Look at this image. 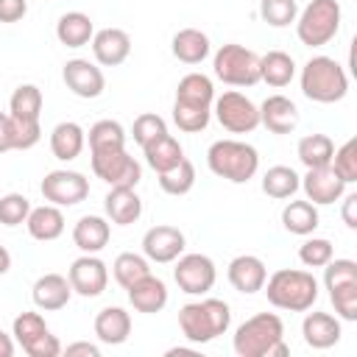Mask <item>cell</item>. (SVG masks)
I'll list each match as a JSON object with an SVG mask.
<instances>
[{
    "label": "cell",
    "mask_w": 357,
    "mask_h": 357,
    "mask_svg": "<svg viewBox=\"0 0 357 357\" xmlns=\"http://www.w3.org/2000/svg\"><path fill=\"white\" fill-rule=\"evenodd\" d=\"M343 223L349 226V229H357V192H349V195H343Z\"/></svg>",
    "instance_id": "f907efd6"
},
{
    "label": "cell",
    "mask_w": 357,
    "mask_h": 357,
    "mask_svg": "<svg viewBox=\"0 0 357 357\" xmlns=\"http://www.w3.org/2000/svg\"><path fill=\"white\" fill-rule=\"evenodd\" d=\"M112 273H114V282H117L123 290H128L134 282H139L142 276L151 273V262H148L145 254L123 251V254L114 257V262H112Z\"/></svg>",
    "instance_id": "8d00e7d4"
},
{
    "label": "cell",
    "mask_w": 357,
    "mask_h": 357,
    "mask_svg": "<svg viewBox=\"0 0 357 357\" xmlns=\"http://www.w3.org/2000/svg\"><path fill=\"white\" fill-rule=\"evenodd\" d=\"M8 151H17V142H14V120H11V114H3L0 112V153H8Z\"/></svg>",
    "instance_id": "681fc988"
},
{
    "label": "cell",
    "mask_w": 357,
    "mask_h": 357,
    "mask_svg": "<svg viewBox=\"0 0 357 357\" xmlns=\"http://www.w3.org/2000/svg\"><path fill=\"white\" fill-rule=\"evenodd\" d=\"M11 271V254L6 245H0V276H6Z\"/></svg>",
    "instance_id": "db71d44e"
},
{
    "label": "cell",
    "mask_w": 357,
    "mask_h": 357,
    "mask_svg": "<svg viewBox=\"0 0 357 357\" xmlns=\"http://www.w3.org/2000/svg\"><path fill=\"white\" fill-rule=\"evenodd\" d=\"M173 279L187 296H206L215 287L218 268L206 254H181L173 268Z\"/></svg>",
    "instance_id": "8fae6325"
},
{
    "label": "cell",
    "mask_w": 357,
    "mask_h": 357,
    "mask_svg": "<svg viewBox=\"0 0 357 357\" xmlns=\"http://www.w3.org/2000/svg\"><path fill=\"white\" fill-rule=\"evenodd\" d=\"M237 357H287L290 346L284 343V324L276 312H257L234 329L231 337Z\"/></svg>",
    "instance_id": "6da1fadb"
},
{
    "label": "cell",
    "mask_w": 357,
    "mask_h": 357,
    "mask_svg": "<svg viewBox=\"0 0 357 357\" xmlns=\"http://www.w3.org/2000/svg\"><path fill=\"white\" fill-rule=\"evenodd\" d=\"M298 162L310 170V167H324V165H332V156H335V142L326 137V134H307L298 139Z\"/></svg>",
    "instance_id": "d590c367"
},
{
    "label": "cell",
    "mask_w": 357,
    "mask_h": 357,
    "mask_svg": "<svg viewBox=\"0 0 357 357\" xmlns=\"http://www.w3.org/2000/svg\"><path fill=\"white\" fill-rule=\"evenodd\" d=\"M28 234L39 243H50V240H59L64 234V215H61V206L56 204H42V206H31L28 212Z\"/></svg>",
    "instance_id": "d4e9b609"
},
{
    "label": "cell",
    "mask_w": 357,
    "mask_h": 357,
    "mask_svg": "<svg viewBox=\"0 0 357 357\" xmlns=\"http://www.w3.org/2000/svg\"><path fill=\"white\" fill-rule=\"evenodd\" d=\"M89 151L126 148V128L117 120H98L89 126Z\"/></svg>",
    "instance_id": "f35d334b"
},
{
    "label": "cell",
    "mask_w": 357,
    "mask_h": 357,
    "mask_svg": "<svg viewBox=\"0 0 357 357\" xmlns=\"http://www.w3.org/2000/svg\"><path fill=\"white\" fill-rule=\"evenodd\" d=\"M61 78L67 84V89L75 95V98H84V100H92V98H100L103 89H106V75L98 64H92L89 59H70L61 70Z\"/></svg>",
    "instance_id": "9a60e30c"
},
{
    "label": "cell",
    "mask_w": 357,
    "mask_h": 357,
    "mask_svg": "<svg viewBox=\"0 0 357 357\" xmlns=\"http://www.w3.org/2000/svg\"><path fill=\"white\" fill-rule=\"evenodd\" d=\"M259 17L271 28H287L298 17V3L296 0H259Z\"/></svg>",
    "instance_id": "ab89813d"
},
{
    "label": "cell",
    "mask_w": 357,
    "mask_h": 357,
    "mask_svg": "<svg viewBox=\"0 0 357 357\" xmlns=\"http://www.w3.org/2000/svg\"><path fill=\"white\" fill-rule=\"evenodd\" d=\"M61 351H67V357H73V354H86V357H100V349L95 346V343H86V340H81V343H70L67 349H61Z\"/></svg>",
    "instance_id": "816d5d0a"
},
{
    "label": "cell",
    "mask_w": 357,
    "mask_h": 357,
    "mask_svg": "<svg viewBox=\"0 0 357 357\" xmlns=\"http://www.w3.org/2000/svg\"><path fill=\"white\" fill-rule=\"evenodd\" d=\"M184 248H187V237L176 226L159 223L142 234V254L148 257V262H159V265L176 262L184 254Z\"/></svg>",
    "instance_id": "5bb4252c"
},
{
    "label": "cell",
    "mask_w": 357,
    "mask_h": 357,
    "mask_svg": "<svg viewBox=\"0 0 357 357\" xmlns=\"http://www.w3.org/2000/svg\"><path fill=\"white\" fill-rule=\"evenodd\" d=\"M156 176H159L162 192H167V195H187L195 187V165L187 156L176 167H170L165 173H156Z\"/></svg>",
    "instance_id": "74e56055"
},
{
    "label": "cell",
    "mask_w": 357,
    "mask_h": 357,
    "mask_svg": "<svg viewBox=\"0 0 357 357\" xmlns=\"http://www.w3.org/2000/svg\"><path fill=\"white\" fill-rule=\"evenodd\" d=\"M332 167H335V173H337L346 184H354V181H357V139H346V142L335 151Z\"/></svg>",
    "instance_id": "bcb514c9"
},
{
    "label": "cell",
    "mask_w": 357,
    "mask_h": 357,
    "mask_svg": "<svg viewBox=\"0 0 357 357\" xmlns=\"http://www.w3.org/2000/svg\"><path fill=\"white\" fill-rule=\"evenodd\" d=\"M39 192L47 204L56 206H75L89 195V178L78 170H50L42 184Z\"/></svg>",
    "instance_id": "7c38bea8"
},
{
    "label": "cell",
    "mask_w": 357,
    "mask_h": 357,
    "mask_svg": "<svg viewBox=\"0 0 357 357\" xmlns=\"http://www.w3.org/2000/svg\"><path fill=\"white\" fill-rule=\"evenodd\" d=\"M142 153H145V165L153 173H165L184 159V148L178 145V139L173 134H162V137L151 139L148 145H142Z\"/></svg>",
    "instance_id": "f546056e"
},
{
    "label": "cell",
    "mask_w": 357,
    "mask_h": 357,
    "mask_svg": "<svg viewBox=\"0 0 357 357\" xmlns=\"http://www.w3.org/2000/svg\"><path fill=\"white\" fill-rule=\"evenodd\" d=\"M126 293H128V304L137 312H145V315L162 312L165 304H167V284L159 276H153V273H148L139 282H134Z\"/></svg>",
    "instance_id": "cb8c5ba5"
},
{
    "label": "cell",
    "mask_w": 357,
    "mask_h": 357,
    "mask_svg": "<svg viewBox=\"0 0 357 357\" xmlns=\"http://www.w3.org/2000/svg\"><path fill=\"white\" fill-rule=\"evenodd\" d=\"M11 354H14V340L0 329V357H11Z\"/></svg>",
    "instance_id": "f5cc1de1"
},
{
    "label": "cell",
    "mask_w": 357,
    "mask_h": 357,
    "mask_svg": "<svg viewBox=\"0 0 357 357\" xmlns=\"http://www.w3.org/2000/svg\"><path fill=\"white\" fill-rule=\"evenodd\" d=\"M268 301L276 310L287 312H307L318 301V279L310 271L298 268H279L262 284Z\"/></svg>",
    "instance_id": "7a4b0ae2"
},
{
    "label": "cell",
    "mask_w": 357,
    "mask_h": 357,
    "mask_svg": "<svg viewBox=\"0 0 357 357\" xmlns=\"http://www.w3.org/2000/svg\"><path fill=\"white\" fill-rule=\"evenodd\" d=\"M109 237H112V226L100 215H84L73 226V243H75V248L81 254H98V251H103L109 245Z\"/></svg>",
    "instance_id": "603a6c76"
},
{
    "label": "cell",
    "mask_w": 357,
    "mask_h": 357,
    "mask_svg": "<svg viewBox=\"0 0 357 357\" xmlns=\"http://www.w3.org/2000/svg\"><path fill=\"white\" fill-rule=\"evenodd\" d=\"M296 78V61L290 53L284 50H268L265 56H259V81H265L273 89L287 86Z\"/></svg>",
    "instance_id": "1f68e13d"
},
{
    "label": "cell",
    "mask_w": 357,
    "mask_h": 357,
    "mask_svg": "<svg viewBox=\"0 0 357 357\" xmlns=\"http://www.w3.org/2000/svg\"><path fill=\"white\" fill-rule=\"evenodd\" d=\"M340 3L337 0H310L296 17V36L307 47L329 45L340 31Z\"/></svg>",
    "instance_id": "8992f818"
},
{
    "label": "cell",
    "mask_w": 357,
    "mask_h": 357,
    "mask_svg": "<svg viewBox=\"0 0 357 357\" xmlns=\"http://www.w3.org/2000/svg\"><path fill=\"white\" fill-rule=\"evenodd\" d=\"M229 324H231V310L220 298L190 301L178 310V329H181L184 340H190L192 346L215 340L218 335H223L229 329Z\"/></svg>",
    "instance_id": "3957f363"
},
{
    "label": "cell",
    "mask_w": 357,
    "mask_h": 357,
    "mask_svg": "<svg viewBox=\"0 0 357 357\" xmlns=\"http://www.w3.org/2000/svg\"><path fill=\"white\" fill-rule=\"evenodd\" d=\"M226 276H229V282H231V287H234L237 293L251 296V293H259V290H262V284H265V279H268V268H265V262H262L259 257H254V254H240V257H234V259L229 262Z\"/></svg>",
    "instance_id": "d6986e66"
},
{
    "label": "cell",
    "mask_w": 357,
    "mask_h": 357,
    "mask_svg": "<svg viewBox=\"0 0 357 357\" xmlns=\"http://www.w3.org/2000/svg\"><path fill=\"white\" fill-rule=\"evenodd\" d=\"M332 257H335V248H332V243L326 237H307L298 245V259L307 268H324Z\"/></svg>",
    "instance_id": "7bdbcfd3"
},
{
    "label": "cell",
    "mask_w": 357,
    "mask_h": 357,
    "mask_svg": "<svg viewBox=\"0 0 357 357\" xmlns=\"http://www.w3.org/2000/svg\"><path fill=\"white\" fill-rule=\"evenodd\" d=\"M301 92L312 103H337L349 92V75L332 56H312L301 67Z\"/></svg>",
    "instance_id": "277c9868"
},
{
    "label": "cell",
    "mask_w": 357,
    "mask_h": 357,
    "mask_svg": "<svg viewBox=\"0 0 357 357\" xmlns=\"http://www.w3.org/2000/svg\"><path fill=\"white\" fill-rule=\"evenodd\" d=\"M92 36H95V25L84 11H67L56 22V39L64 47H84L92 42Z\"/></svg>",
    "instance_id": "83f0119b"
},
{
    "label": "cell",
    "mask_w": 357,
    "mask_h": 357,
    "mask_svg": "<svg viewBox=\"0 0 357 357\" xmlns=\"http://www.w3.org/2000/svg\"><path fill=\"white\" fill-rule=\"evenodd\" d=\"M92 156V173L106 181L109 187H137L142 178V167L134 156H128L126 148H106V151H89Z\"/></svg>",
    "instance_id": "30bf717a"
},
{
    "label": "cell",
    "mask_w": 357,
    "mask_h": 357,
    "mask_svg": "<svg viewBox=\"0 0 357 357\" xmlns=\"http://www.w3.org/2000/svg\"><path fill=\"white\" fill-rule=\"evenodd\" d=\"M212 114L229 134H251L259 126V106L237 89H229L212 100Z\"/></svg>",
    "instance_id": "9c48e42d"
},
{
    "label": "cell",
    "mask_w": 357,
    "mask_h": 357,
    "mask_svg": "<svg viewBox=\"0 0 357 357\" xmlns=\"http://www.w3.org/2000/svg\"><path fill=\"white\" fill-rule=\"evenodd\" d=\"M329 301L340 321H357V284H346L329 293Z\"/></svg>",
    "instance_id": "7dc6e473"
},
{
    "label": "cell",
    "mask_w": 357,
    "mask_h": 357,
    "mask_svg": "<svg viewBox=\"0 0 357 357\" xmlns=\"http://www.w3.org/2000/svg\"><path fill=\"white\" fill-rule=\"evenodd\" d=\"M42 89L36 84H20L14 92H11V100H8V114L14 120H25V123H39V114H42Z\"/></svg>",
    "instance_id": "836d02e7"
},
{
    "label": "cell",
    "mask_w": 357,
    "mask_h": 357,
    "mask_svg": "<svg viewBox=\"0 0 357 357\" xmlns=\"http://www.w3.org/2000/svg\"><path fill=\"white\" fill-rule=\"evenodd\" d=\"M212 120V109H198V106H184V103H176L173 100V123L187 131V134H198L209 126Z\"/></svg>",
    "instance_id": "b9f144b4"
},
{
    "label": "cell",
    "mask_w": 357,
    "mask_h": 357,
    "mask_svg": "<svg viewBox=\"0 0 357 357\" xmlns=\"http://www.w3.org/2000/svg\"><path fill=\"white\" fill-rule=\"evenodd\" d=\"M298 190H304L307 201H312L315 206H326L346 195V181L335 173L332 165H324V167H310Z\"/></svg>",
    "instance_id": "2e32d148"
},
{
    "label": "cell",
    "mask_w": 357,
    "mask_h": 357,
    "mask_svg": "<svg viewBox=\"0 0 357 357\" xmlns=\"http://www.w3.org/2000/svg\"><path fill=\"white\" fill-rule=\"evenodd\" d=\"M95 335L106 346H120L131 335V315L123 307H103L95 315Z\"/></svg>",
    "instance_id": "484cf974"
},
{
    "label": "cell",
    "mask_w": 357,
    "mask_h": 357,
    "mask_svg": "<svg viewBox=\"0 0 357 357\" xmlns=\"http://www.w3.org/2000/svg\"><path fill=\"white\" fill-rule=\"evenodd\" d=\"M103 212L106 220L114 226H131L142 215V198L137 195L134 187H112L103 198Z\"/></svg>",
    "instance_id": "44dd1931"
},
{
    "label": "cell",
    "mask_w": 357,
    "mask_h": 357,
    "mask_svg": "<svg viewBox=\"0 0 357 357\" xmlns=\"http://www.w3.org/2000/svg\"><path fill=\"white\" fill-rule=\"evenodd\" d=\"M28 14V0H0V22H20Z\"/></svg>",
    "instance_id": "c3c4849f"
},
{
    "label": "cell",
    "mask_w": 357,
    "mask_h": 357,
    "mask_svg": "<svg viewBox=\"0 0 357 357\" xmlns=\"http://www.w3.org/2000/svg\"><path fill=\"white\" fill-rule=\"evenodd\" d=\"M70 296H73V287H70L67 276H61V273H45L31 287V298H33L36 310H45V312H56V310L67 307Z\"/></svg>",
    "instance_id": "7402d4cb"
},
{
    "label": "cell",
    "mask_w": 357,
    "mask_h": 357,
    "mask_svg": "<svg viewBox=\"0 0 357 357\" xmlns=\"http://www.w3.org/2000/svg\"><path fill=\"white\" fill-rule=\"evenodd\" d=\"M31 201L22 192H6L0 198V223L3 226H20L28 220Z\"/></svg>",
    "instance_id": "ee69618b"
},
{
    "label": "cell",
    "mask_w": 357,
    "mask_h": 357,
    "mask_svg": "<svg viewBox=\"0 0 357 357\" xmlns=\"http://www.w3.org/2000/svg\"><path fill=\"white\" fill-rule=\"evenodd\" d=\"M131 53V36L123 28H100L92 36V56L100 67H120Z\"/></svg>",
    "instance_id": "e0dca14e"
},
{
    "label": "cell",
    "mask_w": 357,
    "mask_h": 357,
    "mask_svg": "<svg viewBox=\"0 0 357 357\" xmlns=\"http://www.w3.org/2000/svg\"><path fill=\"white\" fill-rule=\"evenodd\" d=\"M298 187H301V176L287 165H273L262 176V192L268 198H276V201L293 198L298 192Z\"/></svg>",
    "instance_id": "e575fe53"
},
{
    "label": "cell",
    "mask_w": 357,
    "mask_h": 357,
    "mask_svg": "<svg viewBox=\"0 0 357 357\" xmlns=\"http://www.w3.org/2000/svg\"><path fill=\"white\" fill-rule=\"evenodd\" d=\"M340 335H343L340 318L332 315V312L315 310V312H307L304 321H301V337H304V343L310 349H318V351L332 349L340 340Z\"/></svg>",
    "instance_id": "ac0fdd59"
},
{
    "label": "cell",
    "mask_w": 357,
    "mask_h": 357,
    "mask_svg": "<svg viewBox=\"0 0 357 357\" xmlns=\"http://www.w3.org/2000/svg\"><path fill=\"white\" fill-rule=\"evenodd\" d=\"M84 145H86V131L78 123H73V120H64V123H59L50 131V151H53V156L59 162L78 159L81 151H84Z\"/></svg>",
    "instance_id": "4316f807"
},
{
    "label": "cell",
    "mask_w": 357,
    "mask_h": 357,
    "mask_svg": "<svg viewBox=\"0 0 357 357\" xmlns=\"http://www.w3.org/2000/svg\"><path fill=\"white\" fill-rule=\"evenodd\" d=\"M346 284H357V262L354 259H329L324 265V287L332 293V290H340Z\"/></svg>",
    "instance_id": "60d3db41"
},
{
    "label": "cell",
    "mask_w": 357,
    "mask_h": 357,
    "mask_svg": "<svg viewBox=\"0 0 357 357\" xmlns=\"http://www.w3.org/2000/svg\"><path fill=\"white\" fill-rule=\"evenodd\" d=\"M162 134H167V123H165V117H159V114H153V112L139 114V117L134 120V126H131V137H134V142H137L139 148L148 145L151 139L162 137Z\"/></svg>",
    "instance_id": "f6af8a7d"
},
{
    "label": "cell",
    "mask_w": 357,
    "mask_h": 357,
    "mask_svg": "<svg viewBox=\"0 0 357 357\" xmlns=\"http://www.w3.org/2000/svg\"><path fill=\"white\" fill-rule=\"evenodd\" d=\"M259 126L271 134H290L298 126V106L287 95H268L259 106Z\"/></svg>",
    "instance_id": "ffe728a7"
},
{
    "label": "cell",
    "mask_w": 357,
    "mask_h": 357,
    "mask_svg": "<svg viewBox=\"0 0 357 357\" xmlns=\"http://www.w3.org/2000/svg\"><path fill=\"white\" fill-rule=\"evenodd\" d=\"M212 100H215V84L204 73H187L176 86V103L212 109Z\"/></svg>",
    "instance_id": "4dcf8cb0"
},
{
    "label": "cell",
    "mask_w": 357,
    "mask_h": 357,
    "mask_svg": "<svg viewBox=\"0 0 357 357\" xmlns=\"http://www.w3.org/2000/svg\"><path fill=\"white\" fill-rule=\"evenodd\" d=\"M170 47H173V56L181 64H201L212 53L209 36L204 31H198V28H181V31H176Z\"/></svg>",
    "instance_id": "f1b7e54d"
},
{
    "label": "cell",
    "mask_w": 357,
    "mask_h": 357,
    "mask_svg": "<svg viewBox=\"0 0 357 357\" xmlns=\"http://www.w3.org/2000/svg\"><path fill=\"white\" fill-rule=\"evenodd\" d=\"M215 78H220L229 86H254L259 84V56L237 42L220 45L212 56Z\"/></svg>",
    "instance_id": "52a82bcc"
},
{
    "label": "cell",
    "mask_w": 357,
    "mask_h": 357,
    "mask_svg": "<svg viewBox=\"0 0 357 357\" xmlns=\"http://www.w3.org/2000/svg\"><path fill=\"white\" fill-rule=\"evenodd\" d=\"M206 165L218 178L231 184H245L259 170V153L254 145L240 139H218L206 151Z\"/></svg>",
    "instance_id": "5b68a950"
},
{
    "label": "cell",
    "mask_w": 357,
    "mask_h": 357,
    "mask_svg": "<svg viewBox=\"0 0 357 357\" xmlns=\"http://www.w3.org/2000/svg\"><path fill=\"white\" fill-rule=\"evenodd\" d=\"M321 218H318V206L312 201H290L284 204L282 209V226L290 231V234H298V237H307L318 229Z\"/></svg>",
    "instance_id": "d6a6232c"
},
{
    "label": "cell",
    "mask_w": 357,
    "mask_h": 357,
    "mask_svg": "<svg viewBox=\"0 0 357 357\" xmlns=\"http://www.w3.org/2000/svg\"><path fill=\"white\" fill-rule=\"evenodd\" d=\"M11 335L28 357H59L61 354L59 337L47 329L39 312H20L11 324Z\"/></svg>",
    "instance_id": "ba28073f"
},
{
    "label": "cell",
    "mask_w": 357,
    "mask_h": 357,
    "mask_svg": "<svg viewBox=\"0 0 357 357\" xmlns=\"http://www.w3.org/2000/svg\"><path fill=\"white\" fill-rule=\"evenodd\" d=\"M67 282H70L73 293H78L84 298H95L109 284V268L98 254H81L78 259H73V265L67 271Z\"/></svg>",
    "instance_id": "4fadbf2b"
}]
</instances>
